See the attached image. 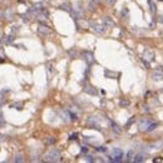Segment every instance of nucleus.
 Wrapping results in <instances>:
<instances>
[{"label":"nucleus","instance_id":"1","mask_svg":"<svg viewBox=\"0 0 163 163\" xmlns=\"http://www.w3.org/2000/svg\"><path fill=\"white\" fill-rule=\"evenodd\" d=\"M157 127V124L154 122H152L151 119L148 118H143L141 122H139V128L141 130H146V132H152L153 129Z\"/></svg>","mask_w":163,"mask_h":163},{"label":"nucleus","instance_id":"2","mask_svg":"<svg viewBox=\"0 0 163 163\" xmlns=\"http://www.w3.org/2000/svg\"><path fill=\"white\" fill-rule=\"evenodd\" d=\"M60 159V152L57 149H52L45 156V161L48 162H58Z\"/></svg>","mask_w":163,"mask_h":163},{"label":"nucleus","instance_id":"3","mask_svg":"<svg viewBox=\"0 0 163 163\" xmlns=\"http://www.w3.org/2000/svg\"><path fill=\"white\" fill-rule=\"evenodd\" d=\"M123 158V152L119 149V148H114L113 152H112V157H110V161L112 162H120Z\"/></svg>","mask_w":163,"mask_h":163},{"label":"nucleus","instance_id":"4","mask_svg":"<svg viewBox=\"0 0 163 163\" xmlns=\"http://www.w3.org/2000/svg\"><path fill=\"white\" fill-rule=\"evenodd\" d=\"M90 25H92V28H93V30H95L97 33H99V34H103V33L105 31V26L94 24V23H90Z\"/></svg>","mask_w":163,"mask_h":163},{"label":"nucleus","instance_id":"5","mask_svg":"<svg viewBox=\"0 0 163 163\" xmlns=\"http://www.w3.org/2000/svg\"><path fill=\"white\" fill-rule=\"evenodd\" d=\"M153 77H154L156 80H162V79H163V72L162 70H157V72H154V74H153Z\"/></svg>","mask_w":163,"mask_h":163},{"label":"nucleus","instance_id":"6","mask_svg":"<svg viewBox=\"0 0 163 163\" xmlns=\"http://www.w3.org/2000/svg\"><path fill=\"white\" fill-rule=\"evenodd\" d=\"M144 157H146V156H144L143 153H139V154H137L136 157H134V162H143Z\"/></svg>","mask_w":163,"mask_h":163},{"label":"nucleus","instance_id":"7","mask_svg":"<svg viewBox=\"0 0 163 163\" xmlns=\"http://www.w3.org/2000/svg\"><path fill=\"white\" fill-rule=\"evenodd\" d=\"M84 55H85V60H87L88 63H92V62H94V59H93V55H92V53H85Z\"/></svg>","mask_w":163,"mask_h":163},{"label":"nucleus","instance_id":"8","mask_svg":"<svg viewBox=\"0 0 163 163\" xmlns=\"http://www.w3.org/2000/svg\"><path fill=\"white\" fill-rule=\"evenodd\" d=\"M39 31L41 33V34H49V33H50V30L46 26H40L39 28Z\"/></svg>","mask_w":163,"mask_h":163},{"label":"nucleus","instance_id":"9","mask_svg":"<svg viewBox=\"0 0 163 163\" xmlns=\"http://www.w3.org/2000/svg\"><path fill=\"white\" fill-rule=\"evenodd\" d=\"M13 40H14L13 36L11 35H8V36H5V38H4V43H5V44H10Z\"/></svg>","mask_w":163,"mask_h":163},{"label":"nucleus","instance_id":"10","mask_svg":"<svg viewBox=\"0 0 163 163\" xmlns=\"http://www.w3.org/2000/svg\"><path fill=\"white\" fill-rule=\"evenodd\" d=\"M14 161H15V162H23V161H24V159H23V154H16Z\"/></svg>","mask_w":163,"mask_h":163},{"label":"nucleus","instance_id":"11","mask_svg":"<svg viewBox=\"0 0 163 163\" xmlns=\"http://www.w3.org/2000/svg\"><path fill=\"white\" fill-rule=\"evenodd\" d=\"M132 157H133V151L130 149L128 152V154H127V161H130V159H132Z\"/></svg>","mask_w":163,"mask_h":163},{"label":"nucleus","instance_id":"12","mask_svg":"<svg viewBox=\"0 0 163 163\" xmlns=\"http://www.w3.org/2000/svg\"><path fill=\"white\" fill-rule=\"evenodd\" d=\"M148 4L151 5V11H152V13H154V4H153V3L151 1V0H148Z\"/></svg>","mask_w":163,"mask_h":163},{"label":"nucleus","instance_id":"13","mask_svg":"<svg viewBox=\"0 0 163 163\" xmlns=\"http://www.w3.org/2000/svg\"><path fill=\"white\" fill-rule=\"evenodd\" d=\"M97 151H99V152H105V151H107V148H105V147H98V148H97Z\"/></svg>","mask_w":163,"mask_h":163},{"label":"nucleus","instance_id":"14","mask_svg":"<svg viewBox=\"0 0 163 163\" xmlns=\"http://www.w3.org/2000/svg\"><path fill=\"white\" fill-rule=\"evenodd\" d=\"M4 123H5V122L3 120V114L0 113V127H1V125H4Z\"/></svg>","mask_w":163,"mask_h":163},{"label":"nucleus","instance_id":"15","mask_svg":"<svg viewBox=\"0 0 163 163\" xmlns=\"http://www.w3.org/2000/svg\"><path fill=\"white\" fill-rule=\"evenodd\" d=\"M107 1H108V3L110 4V5H113V4H114V1H115V0H107Z\"/></svg>","mask_w":163,"mask_h":163},{"label":"nucleus","instance_id":"16","mask_svg":"<svg viewBox=\"0 0 163 163\" xmlns=\"http://www.w3.org/2000/svg\"><path fill=\"white\" fill-rule=\"evenodd\" d=\"M100 0H93V3H99Z\"/></svg>","mask_w":163,"mask_h":163}]
</instances>
